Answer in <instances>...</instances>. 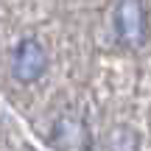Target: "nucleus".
Returning <instances> with one entry per match:
<instances>
[{
    "label": "nucleus",
    "instance_id": "f03ea898",
    "mask_svg": "<svg viewBox=\"0 0 151 151\" xmlns=\"http://www.w3.org/2000/svg\"><path fill=\"white\" fill-rule=\"evenodd\" d=\"M48 70V50L39 39L25 37L17 42L14 53H11V76L20 84H34L39 76Z\"/></svg>",
    "mask_w": 151,
    "mask_h": 151
},
{
    "label": "nucleus",
    "instance_id": "f257e3e1",
    "mask_svg": "<svg viewBox=\"0 0 151 151\" xmlns=\"http://www.w3.org/2000/svg\"><path fill=\"white\" fill-rule=\"evenodd\" d=\"M115 37L126 48H140L148 39V9L143 0H118L112 11Z\"/></svg>",
    "mask_w": 151,
    "mask_h": 151
},
{
    "label": "nucleus",
    "instance_id": "20e7f679",
    "mask_svg": "<svg viewBox=\"0 0 151 151\" xmlns=\"http://www.w3.org/2000/svg\"><path fill=\"white\" fill-rule=\"evenodd\" d=\"M120 146H126V151H137V132L129 129L126 140H120L118 132H115V134H109V151H120Z\"/></svg>",
    "mask_w": 151,
    "mask_h": 151
},
{
    "label": "nucleus",
    "instance_id": "7ed1b4c3",
    "mask_svg": "<svg viewBox=\"0 0 151 151\" xmlns=\"http://www.w3.org/2000/svg\"><path fill=\"white\" fill-rule=\"evenodd\" d=\"M73 143H84V123L76 118H62L53 132L56 148H73Z\"/></svg>",
    "mask_w": 151,
    "mask_h": 151
}]
</instances>
